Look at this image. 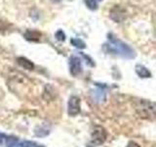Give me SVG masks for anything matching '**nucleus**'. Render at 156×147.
<instances>
[{"mask_svg":"<svg viewBox=\"0 0 156 147\" xmlns=\"http://www.w3.org/2000/svg\"><path fill=\"white\" fill-rule=\"evenodd\" d=\"M108 39L112 44L113 50L117 53L121 54L123 57L126 58H134L135 57V52L128 44L124 43L123 41L119 40L118 38H116L112 33H108Z\"/></svg>","mask_w":156,"mask_h":147,"instance_id":"nucleus-1","label":"nucleus"},{"mask_svg":"<svg viewBox=\"0 0 156 147\" xmlns=\"http://www.w3.org/2000/svg\"><path fill=\"white\" fill-rule=\"evenodd\" d=\"M139 115L145 119H155L156 118V104L146 100H140L136 106Z\"/></svg>","mask_w":156,"mask_h":147,"instance_id":"nucleus-2","label":"nucleus"},{"mask_svg":"<svg viewBox=\"0 0 156 147\" xmlns=\"http://www.w3.org/2000/svg\"><path fill=\"white\" fill-rule=\"evenodd\" d=\"M106 137H107V134L104 127L100 126H96L94 127V130H93V132H92V138H93V142H94L95 144L104 143L106 139Z\"/></svg>","mask_w":156,"mask_h":147,"instance_id":"nucleus-3","label":"nucleus"},{"mask_svg":"<svg viewBox=\"0 0 156 147\" xmlns=\"http://www.w3.org/2000/svg\"><path fill=\"white\" fill-rule=\"evenodd\" d=\"M109 17L111 20H113L114 22L121 23L126 19V11H125V9L116 5V6H114L110 10Z\"/></svg>","mask_w":156,"mask_h":147,"instance_id":"nucleus-4","label":"nucleus"},{"mask_svg":"<svg viewBox=\"0 0 156 147\" xmlns=\"http://www.w3.org/2000/svg\"><path fill=\"white\" fill-rule=\"evenodd\" d=\"M80 112V99L77 96H71L68 100V114L76 116Z\"/></svg>","mask_w":156,"mask_h":147,"instance_id":"nucleus-5","label":"nucleus"},{"mask_svg":"<svg viewBox=\"0 0 156 147\" xmlns=\"http://www.w3.org/2000/svg\"><path fill=\"white\" fill-rule=\"evenodd\" d=\"M69 69L72 76H78L82 71L81 60L78 57L71 56L69 59Z\"/></svg>","mask_w":156,"mask_h":147,"instance_id":"nucleus-6","label":"nucleus"},{"mask_svg":"<svg viewBox=\"0 0 156 147\" xmlns=\"http://www.w3.org/2000/svg\"><path fill=\"white\" fill-rule=\"evenodd\" d=\"M24 38L28 41H38L41 38L42 34L40 32L36 31V29H27L23 34Z\"/></svg>","mask_w":156,"mask_h":147,"instance_id":"nucleus-7","label":"nucleus"},{"mask_svg":"<svg viewBox=\"0 0 156 147\" xmlns=\"http://www.w3.org/2000/svg\"><path fill=\"white\" fill-rule=\"evenodd\" d=\"M136 73L140 77H143V78H147V77H151V73L148 70L147 68H145L144 65H138L136 66Z\"/></svg>","mask_w":156,"mask_h":147,"instance_id":"nucleus-8","label":"nucleus"},{"mask_svg":"<svg viewBox=\"0 0 156 147\" xmlns=\"http://www.w3.org/2000/svg\"><path fill=\"white\" fill-rule=\"evenodd\" d=\"M17 62L20 66L22 68L26 69V70H29V71H32L34 69V64L30 61L28 60V59L24 58V57H20L17 59Z\"/></svg>","mask_w":156,"mask_h":147,"instance_id":"nucleus-9","label":"nucleus"},{"mask_svg":"<svg viewBox=\"0 0 156 147\" xmlns=\"http://www.w3.org/2000/svg\"><path fill=\"white\" fill-rule=\"evenodd\" d=\"M71 44L73 46H75L77 48H80V49H84L86 47V44L85 42L81 40L79 38H72L71 39Z\"/></svg>","mask_w":156,"mask_h":147,"instance_id":"nucleus-10","label":"nucleus"},{"mask_svg":"<svg viewBox=\"0 0 156 147\" xmlns=\"http://www.w3.org/2000/svg\"><path fill=\"white\" fill-rule=\"evenodd\" d=\"M85 4L88 9L92 10V11H95L98 9V2L97 0H85Z\"/></svg>","mask_w":156,"mask_h":147,"instance_id":"nucleus-11","label":"nucleus"},{"mask_svg":"<svg viewBox=\"0 0 156 147\" xmlns=\"http://www.w3.org/2000/svg\"><path fill=\"white\" fill-rule=\"evenodd\" d=\"M55 37H56L57 40H58V41H63V40H66V34H65V32H63L62 31V29H58V31L56 32Z\"/></svg>","mask_w":156,"mask_h":147,"instance_id":"nucleus-12","label":"nucleus"},{"mask_svg":"<svg viewBox=\"0 0 156 147\" xmlns=\"http://www.w3.org/2000/svg\"><path fill=\"white\" fill-rule=\"evenodd\" d=\"M127 147H140V145L138 143H136L135 141H130L128 145H127Z\"/></svg>","mask_w":156,"mask_h":147,"instance_id":"nucleus-13","label":"nucleus"},{"mask_svg":"<svg viewBox=\"0 0 156 147\" xmlns=\"http://www.w3.org/2000/svg\"><path fill=\"white\" fill-rule=\"evenodd\" d=\"M53 2H55V3H58V2H61V1H62V0H52Z\"/></svg>","mask_w":156,"mask_h":147,"instance_id":"nucleus-14","label":"nucleus"},{"mask_svg":"<svg viewBox=\"0 0 156 147\" xmlns=\"http://www.w3.org/2000/svg\"><path fill=\"white\" fill-rule=\"evenodd\" d=\"M100 1H101V0H100Z\"/></svg>","mask_w":156,"mask_h":147,"instance_id":"nucleus-15","label":"nucleus"}]
</instances>
